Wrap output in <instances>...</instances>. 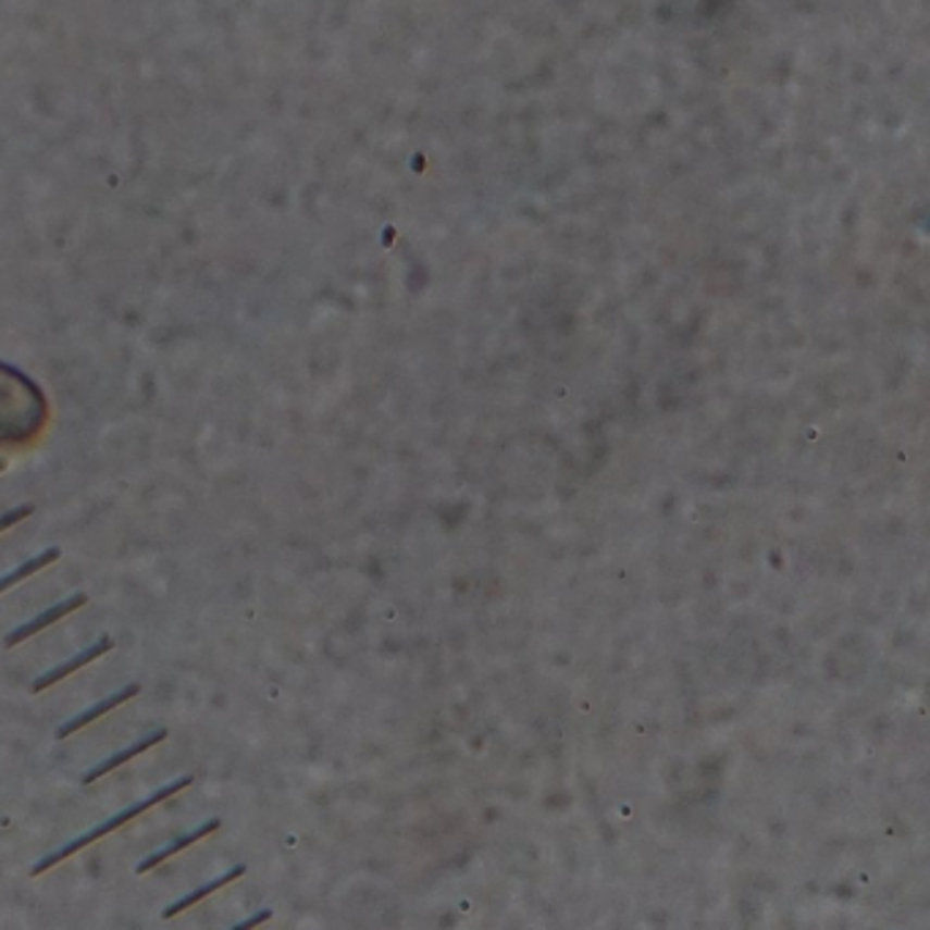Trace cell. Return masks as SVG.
I'll return each mask as SVG.
<instances>
[{
  "label": "cell",
  "mask_w": 930,
  "mask_h": 930,
  "mask_svg": "<svg viewBox=\"0 0 930 930\" xmlns=\"http://www.w3.org/2000/svg\"><path fill=\"white\" fill-rule=\"evenodd\" d=\"M191 783H195V778H191V776H183V778H177V781H172V783H166V786H161L159 792L150 794V797H145V799H139V803L128 805V808H123L121 814H115V816H112V819H107L104 824L94 827V830L85 832V835H79V838H74L72 843H66V846H61V848H58V852L47 854L45 859H39V863L34 865V876H41V873H45V870L55 868V865H61L63 859L72 857V854L83 852V848H85V846H90V843L101 841V838H107V835H110V832L121 830V827L126 824V821L137 819L139 814H145V810L153 808V805H159V803H164V799L175 797L177 792H183V789H189Z\"/></svg>",
  "instance_id": "1"
},
{
  "label": "cell",
  "mask_w": 930,
  "mask_h": 930,
  "mask_svg": "<svg viewBox=\"0 0 930 930\" xmlns=\"http://www.w3.org/2000/svg\"><path fill=\"white\" fill-rule=\"evenodd\" d=\"M85 604H88V595H83V593L72 595V598H66V600H61V604H55V606H52V609H47L45 615H39V617H36V620H30V622H25V625L14 628V631L9 633L7 638H3V647H9V649L20 647V644H23L25 638L36 636V633H41V631H45V628H50L52 622L63 620V617L72 615V611H77L79 606H85Z\"/></svg>",
  "instance_id": "2"
},
{
  "label": "cell",
  "mask_w": 930,
  "mask_h": 930,
  "mask_svg": "<svg viewBox=\"0 0 930 930\" xmlns=\"http://www.w3.org/2000/svg\"><path fill=\"white\" fill-rule=\"evenodd\" d=\"M139 691H142V687H139L137 682H134V685L121 687V691H115V693H112V696L101 698L99 704H94V707H88V709H85V712L74 715L72 720H66V723H63L61 729L55 731V736H58V740H66L69 734H77L79 729H85V726H88V723H94V720H99L101 715L112 712V709H115V707H121V704H126L128 698L137 696Z\"/></svg>",
  "instance_id": "3"
},
{
  "label": "cell",
  "mask_w": 930,
  "mask_h": 930,
  "mask_svg": "<svg viewBox=\"0 0 930 930\" xmlns=\"http://www.w3.org/2000/svg\"><path fill=\"white\" fill-rule=\"evenodd\" d=\"M112 647H115V642H112L110 636H101L99 642L94 644V647L83 649V653H77L72 660H66V664H61V666H55V669L45 671V674H41L39 680L34 682V693H41V691H47V687L55 685V682L66 680L69 674H74V671L83 669V666L94 664L96 658H101V655H104V653H110Z\"/></svg>",
  "instance_id": "4"
},
{
  "label": "cell",
  "mask_w": 930,
  "mask_h": 930,
  "mask_svg": "<svg viewBox=\"0 0 930 930\" xmlns=\"http://www.w3.org/2000/svg\"><path fill=\"white\" fill-rule=\"evenodd\" d=\"M219 827H222V821H219V819H208V821H202V824L197 827V830H191V832H186V835L175 838V841L166 843L164 848H159V852H153V854H150V857H145L142 863L137 865V873H148V870H153L156 865L166 863V859L175 857V854H177V852H183V848H189L191 843H200L202 838L213 835V832H216Z\"/></svg>",
  "instance_id": "5"
},
{
  "label": "cell",
  "mask_w": 930,
  "mask_h": 930,
  "mask_svg": "<svg viewBox=\"0 0 930 930\" xmlns=\"http://www.w3.org/2000/svg\"><path fill=\"white\" fill-rule=\"evenodd\" d=\"M164 740H166V729L153 731V734H145L142 740L134 742L132 748H126V751H121V754L110 756V759H104V761H101V765H96L94 770L85 772V776H83V783H94V781H99V778L110 776L112 770H117V767H121V765H126V761H132L134 756L145 754V751L153 748V745H159V742H164Z\"/></svg>",
  "instance_id": "6"
},
{
  "label": "cell",
  "mask_w": 930,
  "mask_h": 930,
  "mask_svg": "<svg viewBox=\"0 0 930 930\" xmlns=\"http://www.w3.org/2000/svg\"><path fill=\"white\" fill-rule=\"evenodd\" d=\"M246 873V865H235V868H230L227 873H222L219 876V879H213V881H208V884H202V886H197L195 892H189V895L186 897H181V901H175V903H170V906L164 908V912H161V917L164 919H172V917H177V914L181 912H186V908H191V906H197V903L200 901H206L208 895H213V892L216 890H222V886H227V884H233L235 879H240V876Z\"/></svg>",
  "instance_id": "7"
},
{
  "label": "cell",
  "mask_w": 930,
  "mask_h": 930,
  "mask_svg": "<svg viewBox=\"0 0 930 930\" xmlns=\"http://www.w3.org/2000/svg\"><path fill=\"white\" fill-rule=\"evenodd\" d=\"M58 557H61V548H47V551H41L39 557H34V560H25L23 566L14 568L12 573H7V576H0V593H7V590H12L14 584L25 582L28 576H34V573H39L41 568H47L50 562H55Z\"/></svg>",
  "instance_id": "8"
},
{
  "label": "cell",
  "mask_w": 930,
  "mask_h": 930,
  "mask_svg": "<svg viewBox=\"0 0 930 930\" xmlns=\"http://www.w3.org/2000/svg\"><path fill=\"white\" fill-rule=\"evenodd\" d=\"M34 510H36L34 505L25 503V505H20V508H14V510H9V513H3V516H0V532L12 530L14 524H20V521H23V519L34 516Z\"/></svg>",
  "instance_id": "9"
},
{
  "label": "cell",
  "mask_w": 930,
  "mask_h": 930,
  "mask_svg": "<svg viewBox=\"0 0 930 930\" xmlns=\"http://www.w3.org/2000/svg\"><path fill=\"white\" fill-rule=\"evenodd\" d=\"M271 917H273V912H260V914H255V917H249V919H244V922H238V925H235V930H244V928H255V925L265 922V919H271Z\"/></svg>",
  "instance_id": "10"
},
{
  "label": "cell",
  "mask_w": 930,
  "mask_h": 930,
  "mask_svg": "<svg viewBox=\"0 0 930 930\" xmlns=\"http://www.w3.org/2000/svg\"><path fill=\"white\" fill-rule=\"evenodd\" d=\"M3 467H7V464H3V461H0V472H3Z\"/></svg>",
  "instance_id": "11"
}]
</instances>
